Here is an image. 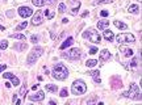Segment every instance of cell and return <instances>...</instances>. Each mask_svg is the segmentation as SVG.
<instances>
[{
	"instance_id": "cell-44",
	"label": "cell",
	"mask_w": 142,
	"mask_h": 105,
	"mask_svg": "<svg viewBox=\"0 0 142 105\" xmlns=\"http://www.w3.org/2000/svg\"><path fill=\"white\" fill-rule=\"evenodd\" d=\"M0 30H5V28H4L3 25H0Z\"/></svg>"
},
{
	"instance_id": "cell-17",
	"label": "cell",
	"mask_w": 142,
	"mask_h": 105,
	"mask_svg": "<svg viewBox=\"0 0 142 105\" xmlns=\"http://www.w3.org/2000/svg\"><path fill=\"white\" fill-rule=\"evenodd\" d=\"M42 15H45L49 20H51L53 17L55 16V12H54V11H50V9H45V11H42Z\"/></svg>"
},
{
	"instance_id": "cell-30",
	"label": "cell",
	"mask_w": 142,
	"mask_h": 105,
	"mask_svg": "<svg viewBox=\"0 0 142 105\" xmlns=\"http://www.w3.org/2000/svg\"><path fill=\"white\" fill-rule=\"evenodd\" d=\"M90 54H91V55L97 54V47H91V49H90Z\"/></svg>"
},
{
	"instance_id": "cell-2",
	"label": "cell",
	"mask_w": 142,
	"mask_h": 105,
	"mask_svg": "<svg viewBox=\"0 0 142 105\" xmlns=\"http://www.w3.org/2000/svg\"><path fill=\"white\" fill-rule=\"evenodd\" d=\"M122 96L124 97H130L133 100H141V89H140V87L137 84L132 83L129 91H128V92H124Z\"/></svg>"
},
{
	"instance_id": "cell-25",
	"label": "cell",
	"mask_w": 142,
	"mask_h": 105,
	"mask_svg": "<svg viewBox=\"0 0 142 105\" xmlns=\"http://www.w3.org/2000/svg\"><path fill=\"white\" fill-rule=\"evenodd\" d=\"M32 3H33L36 7H42L44 4H45V3H44V0H32Z\"/></svg>"
},
{
	"instance_id": "cell-41",
	"label": "cell",
	"mask_w": 142,
	"mask_h": 105,
	"mask_svg": "<svg viewBox=\"0 0 142 105\" xmlns=\"http://www.w3.org/2000/svg\"><path fill=\"white\" fill-rule=\"evenodd\" d=\"M86 16H88V11H87V12H84L83 15H82V17H86Z\"/></svg>"
},
{
	"instance_id": "cell-10",
	"label": "cell",
	"mask_w": 142,
	"mask_h": 105,
	"mask_svg": "<svg viewBox=\"0 0 142 105\" xmlns=\"http://www.w3.org/2000/svg\"><path fill=\"white\" fill-rule=\"evenodd\" d=\"M29 99H30V101H42V100L45 99V92L44 91H38L37 93L30 95Z\"/></svg>"
},
{
	"instance_id": "cell-19",
	"label": "cell",
	"mask_w": 142,
	"mask_h": 105,
	"mask_svg": "<svg viewBox=\"0 0 142 105\" xmlns=\"http://www.w3.org/2000/svg\"><path fill=\"white\" fill-rule=\"evenodd\" d=\"M114 25H116V28H118V29H121V30H125V29H128V25L126 24H124V22H121V21H114Z\"/></svg>"
},
{
	"instance_id": "cell-15",
	"label": "cell",
	"mask_w": 142,
	"mask_h": 105,
	"mask_svg": "<svg viewBox=\"0 0 142 105\" xmlns=\"http://www.w3.org/2000/svg\"><path fill=\"white\" fill-rule=\"evenodd\" d=\"M108 25H109V21L108 20H101V21L97 22V29L99 30H104L105 28H108Z\"/></svg>"
},
{
	"instance_id": "cell-9",
	"label": "cell",
	"mask_w": 142,
	"mask_h": 105,
	"mask_svg": "<svg viewBox=\"0 0 142 105\" xmlns=\"http://www.w3.org/2000/svg\"><path fill=\"white\" fill-rule=\"evenodd\" d=\"M42 21H44V19H42V11L36 12L34 16H33V19H32V24L37 26V25H41V24H42Z\"/></svg>"
},
{
	"instance_id": "cell-35",
	"label": "cell",
	"mask_w": 142,
	"mask_h": 105,
	"mask_svg": "<svg viewBox=\"0 0 142 105\" xmlns=\"http://www.w3.org/2000/svg\"><path fill=\"white\" fill-rule=\"evenodd\" d=\"M100 15H101L103 17H107L108 16V12L107 11H101V12H100Z\"/></svg>"
},
{
	"instance_id": "cell-4",
	"label": "cell",
	"mask_w": 142,
	"mask_h": 105,
	"mask_svg": "<svg viewBox=\"0 0 142 105\" xmlns=\"http://www.w3.org/2000/svg\"><path fill=\"white\" fill-rule=\"evenodd\" d=\"M44 54V49L42 47H40V46H37V47H34L33 50L30 51V54H29V57H28V65H34L36 62H37V59L41 57Z\"/></svg>"
},
{
	"instance_id": "cell-34",
	"label": "cell",
	"mask_w": 142,
	"mask_h": 105,
	"mask_svg": "<svg viewBox=\"0 0 142 105\" xmlns=\"http://www.w3.org/2000/svg\"><path fill=\"white\" fill-rule=\"evenodd\" d=\"M130 66H132V67H136V66H137V59H133L132 63H130Z\"/></svg>"
},
{
	"instance_id": "cell-24",
	"label": "cell",
	"mask_w": 142,
	"mask_h": 105,
	"mask_svg": "<svg viewBox=\"0 0 142 105\" xmlns=\"http://www.w3.org/2000/svg\"><path fill=\"white\" fill-rule=\"evenodd\" d=\"M26 26H28V22L24 21V22H21V24L17 25V28H16V29H17V30H22V29H25Z\"/></svg>"
},
{
	"instance_id": "cell-6",
	"label": "cell",
	"mask_w": 142,
	"mask_h": 105,
	"mask_svg": "<svg viewBox=\"0 0 142 105\" xmlns=\"http://www.w3.org/2000/svg\"><path fill=\"white\" fill-rule=\"evenodd\" d=\"M83 37L84 38H88L90 42H92V43H99L100 42V35H99L97 32L94 30V29H88L87 32H84Z\"/></svg>"
},
{
	"instance_id": "cell-8",
	"label": "cell",
	"mask_w": 142,
	"mask_h": 105,
	"mask_svg": "<svg viewBox=\"0 0 142 105\" xmlns=\"http://www.w3.org/2000/svg\"><path fill=\"white\" fill-rule=\"evenodd\" d=\"M19 15L21 17H24V19H26V17L33 15V11H32V8H29V7H20L19 8Z\"/></svg>"
},
{
	"instance_id": "cell-27",
	"label": "cell",
	"mask_w": 142,
	"mask_h": 105,
	"mask_svg": "<svg viewBox=\"0 0 142 105\" xmlns=\"http://www.w3.org/2000/svg\"><path fill=\"white\" fill-rule=\"evenodd\" d=\"M58 11L61 12V13H63V12H66V4L65 3H61L58 5Z\"/></svg>"
},
{
	"instance_id": "cell-18",
	"label": "cell",
	"mask_w": 142,
	"mask_h": 105,
	"mask_svg": "<svg viewBox=\"0 0 142 105\" xmlns=\"http://www.w3.org/2000/svg\"><path fill=\"white\" fill-rule=\"evenodd\" d=\"M45 89L49 91V92H53V93H55L57 91H58V87L55 84H46V87H45Z\"/></svg>"
},
{
	"instance_id": "cell-5",
	"label": "cell",
	"mask_w": 142,
	"mask_h": 105,
	"mask_svg": "<svg viewBox=\"0 0 142 105\" xmlns=\"http://www.w3.org/2000/svg\"><path fill=\"white\" fill-rule=\"evenodd\" d=\"M62 57L63 58H67V59H71V61H78V59H80L82 54H80V50L79 49L74 47V49H70L66 53H63Z\"/></svg>"
},
{
	"instance_id": "cell-12",
	"label": "cell",
	"mask_w": 142,
	"mask_h": 105,
	"mask_svg": "<svg viewBox=\"0 0 142 105\" xmlns=\"http://www.w3.org/2000/svg\"><path fill=\"white\" fill-rule=\"evenodd\" d=\"M103 35H104V38L107 39L108 42H112V41H113V38H114L113 33H112L111 30H108V29H107V30L104 29V32H103Z\"/></svg>"
},
{
	"instance_id": "cell-28",
	"label": "cell",
	"mask_w": 142,
	"mask_h": 105,
	"mask_svg": "<svg viewBox=\"0 0 142 105\" xmlns=\"http://www.w3.org/2000/svg\"><path fill=\"white\" fill-rule=\"evenodd\" d=\"M8 47V42H7V41L5 39H4V41H0V49H1V50H5Z\"/></svg>"
},
{
	"instance_id": "cell-21",
	"label": "cell",
	"mask_w": 142,
	"mask_h": 105,
	"mask_svg": "<svg viewBox=\"0 0 142 105\" xmlns=\"http://www.w3.org/2000/svg\"><path fill=\"white\" fill-rule=\"evenodd\" d=\"M9 37H11V38H16V39H22V41H25V35H24V34H21V33L9 34Z\"/></svg>"
},
{
	"instance_id": "cell-14",
	"label": "cell",
	"mask_w": 142,
	"mask_h": 105,
	"mask_svg": "<svg viewBox=\"0 0 142 105\" xmlns=\"http://www.w3.org/2000/svg\"><path fill=\"white\" fill-rule=\"evenodd\" d=\"M72 42H74V38H72V37H68V38L65 41V42H63V43L61 45V46H59V49H61V50H65L66 47L71 46V45H72Z\"/></svg>"
},
{
	"instance_id": "cell-31",
	"label": "cell",
	"mask_w": 142,
	"mask_h": 105,
	"mask_svg": "<svg viewBox=\"0 0 142 105\" xmlns=\"http://www.w3.org/2000/svg\"><path fill=\"white\" fill-rule=\"evenodd\" d=\"M99 74H100V72H99V70H97V71H92V72H88V75H90V76H99Z\"/></svg>"
},
{
	"instance_id": "cell-32",
	"label": "cell",
	"mask_w": 142,
	"mask_h": 105,
	"mask_svg": "<svg viewBox=\"0 0 142 105\" xmlns=\"http://www.w3.org/2000/svg\"><path fill=\"white\" fill-rule=\"evenodd\" d=\"M94 80H95V83H97V84L101 83V80H100V77H99V76H94Z\"/></svg>"
},
{
	"instance_id": "cell-20",
	"label": "cell",
	"mask_w": 142,
	"mask_h": 105,
	"mask_svg": "<svg viewBox=\"0 0 142 105\" xmlns=\"http://www.w3.org/2000/svg\"><path fill=\"white\" fill-rule=\"evenodd\" d=\"M128 11H129L130 13H138L140 8H138V5H137V4H133V5H129V8H128Z\"/></svg>"
},
{
	"instance_id": "cell-11",
	"label": "cell",
	"mask_w": 142,
	"mask_h": 105,
	"mask_svg": "<svg viewBox=\"0 0 142 105\" xmlns=\"http://www.w3.org/2000/svg\"><path fill=\"white\" fill-rule=\"evenodd\" d=\"M3 77H5V79H9V80L12 81L13 85H19V84H20V80L17 79V77L13 75V74H11V72H5V74H3Z\"/></svg>"
},
{
	"instance_id": "cell-36",
	"label": "cell",
	"mask_w": 142,
	"mask_h": 105,
	"mask_svg": "<svg viewBox=\"0 0 142 105\" xmlns=\"http://www.w3.org/2000/svg\"><path fill=\"white\" fill-rule=\"evenodd\" d=\"M5 68H7V66H5V65H0V72H3L4 70H5Z\"/></svg>"
},
{
	"instance_id": "cell-22",
	"label": "cell",
	"mask_w": 142,
	"mask_h": 105,
	"mask_svg": "<svg viewBox=\"0 0 142 105\" xmlns=\"http://www.w3.org/2000/svg\"><path fill=\"white\" fill-rule=\"evenodd\" d=\"M86 65H87V67H95L97 65V61H96V59H88Z\"/></svg>"
},
{
	"instance_id": "cell-26",
	"label": "cell",
	"mask_w": 142,
	"mask_h": 105,
	"mask_svg": "<svg viewBox=\"0 0 142 105\" xmlns=\"http://www.w3.org/2000/svg\"><path fill=\"white\" fill-rule=\"evenodd\" d=\"M113 0H97V1H95L94 4L95 5H100V4H107V3H112Z\"/></svg>"
},
{
	"instance_id": "cell-3",
	"label": "cell",
	"mask_w": 142,
	"mask_h": 105,
	"mask_svg": "<svg viewBox=\"0 0 142 105\" xmlns=\"http://www.w3.org/2000/svg\"><path fill=\"white\" fill-rule=\"evenodd\" d=\"M71 91L74 95H83L87 91V85L83 80H75L71 85Z\"/></svg>"
},
{
	"instance_id": "cell-39",
	"label": "cell",
	"mask_w": 142,
	"mask_h": 105,
	"mask_svg": "<svg viewBox=\"0 0 142 105\" xmlns=\"http://www.w3.org/2000/svg\"><path fill=\"white\" fill-rule=\"evenodd\" d=\"M20 49H21V50H25V49H26V45H25V43H22L21 46H20Z\"/></svg>"
},
{
	"instance_id": "cell-40",
	"label": "cell",
	"mask_w": 142,
	"mask_h": 105,
	"mask_svg": "<svg viewBox=\"0 0 142 105\" xmlns=\"http://www.w3.org/2000/svg\"><path fill=\"white\" fill-rule=\"evenodd\" d=\"M5 87H7V88H11L12 84H11V83H5Z\"/></svg>"
},
{
	"instance_id": "cell-38",
	"label": "cell",
	"mask_w": 142,
	"mask_h": 105,
	"mask_svg": "<svg viewBox=\"0 0 142 105\" xmlns=\"http://www.w3.org/2000/svg\"><path fill=\"white\" fill-rule=\"evenodd\" d=\"M44 3H45V4H51L53 0H44Z\"/></svg>"
},
{
	"instance_id": "cell-33",
	"label": "cell",
	"mask_w": 142,
	"mask_h": 105,
	"mask_svg": "<svg viewBox=\"0 0 142 105\" xmlns=\"http://www.w3.org/2000/svg\"><path fill=\"white\" fill-rule=\"evenodd\" d=\"M37 41H38V37H37V35H32V42L36 43Z\"/></svg>"
},
{
	"instance_id": "cell-13",
	"label": "cell",
	"mask_w": 142,
	"mask_h": 105,
	"mask_svg": "<svg viewBox=\"0 0 142 105\" xmlns=\"http://www.w3.org/2000/svg\"><path fill=\"white\" fill-rule=\"evenodd\" d=\"M111 58V53L108 51V50H101L100 51V61H108V59Z\"/></svg>"
},
{
	"instance_id": "cell-16",
	"label": "cell",
	"mask_w": 142,
	"mask_h": 105,
	"mask_svg": "<svg viewBox=\"0 0 142 105\" xmlns=\"http://www.w3.org/2000/svg\"><path fill=\"white\" fill-rule=\"evenodd\" d=\"M120 51H121L125 57H132V55H133V50H132V49H128V47H125V46H121V47H120Z\"/></svg>"
},
{
	"instance_id": "cell-42",
	"label": "cell",
	"mask_w": 142,
	"mask_h": 105,
	"mask_svg": "<svg viewBox=\"0 0 142 105\" xmlns=\"http://www.w3.org/2000/svg\"><path fill=\"white\" fill-rule=\"evenodd\" d=\"M36 89H38V85H37V84L33 85V91H36Z\"/></svg>"
},
{
	"instance_id": "cell-43",
	"label": "cell",
	"mask_w": 142,
	"mask_h": 105,
	"mask_svg": "<svg viewBox=\"0 0 142 105\" xmlns=\"http://www.w3.org/2000/svg\"><path fill=\"white\" fill-rule=\"evenodd\" d=\"M62 22H63V24H67L68 20H67V19H63V20H62Z\"/></svg>"
},
{
	"instance_id": "cell-37",
	"label": "cell",
	"mask_w": 142,
	"mask_h": 105,
	"mask_svg": "<svg viewBox=\"0 0 142 105\" xmlns=\"http://www.w3.org/2000/svg\"><path fill=\"white\" fill-rule=\"evenodd\" d=\"M16 100H17V95H13V97H12V103H16Z\"/></svg>"
},
{
	"instance_id": "cell-23",
	"label": "cell",
	"mask_w": 142,
	"mask_h": 105,
	"mask_svg": "<svg viewBox=\"0 0 142 105\" xmlns=\"http://www.w3.org/2000/svg\"><path fill=\"white\" fill-rule=\"evenodd\" d=\"M26 91H28V89H26V85L24 84V85H22V87H21V89H20V92H19V95L21 96V97H24V99H25V95H26Z\"/></svg>"
},
{
	"instance_id": "cell-1",
	"label": "cell",
	"mask_w": 142,
	"mask_h": 105,
	"mask_svg": "<svg viewBox=\"0 0 142 105\" xmlns=\"http://www.w3.org/2000/svg\"><path fill=\"white\" fill-rule=\"evenodd\" d=\"M51 74H53L54 79H57V80H65V79H67V76H68V70L66 68L65 65L58 63V65L54 66Z\"/></svg>"
},
{
	"instance_id": "cell-29",
	"label": "cell",
	"mask_w": 142,
	"mask_h": 105,
	"mask_svg": "<svg viewBox=\"0 0 142 105\" xmlns=\"http://www.w3.org/2000/svg\"><path fill=\"white\" fill-rule=\"evenodd\" d=\"M67 89L66 88H63V89H61V97H67Z\"/></svg>"
},
{
	"instance_id": "cell-7",
	"label": "cell",
	"mask_w": 142,
	"mask_h": 105,
	"mask_svg": "<svg viewBox=\"0 0 142 105\" xmlns=\"http://www.w3.org/2000/svg\"><path fill=\"white\" fill-rule=\"evenodd\" d=\"M117 42H120V43H134V35L130 34V33H122V34H118L117 35Z\"/></svg>"
}]
</instances>
